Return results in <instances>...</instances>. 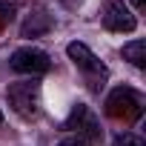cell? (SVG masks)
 Returning <instances> with one entry per match:
<instances>
[{
    "label": "cell",
    "mask_w": 146,
    "mask_h": 146,
    "mask_svg": "<svg viewBox=\"0 0 146 146\" xmlns=\"http://www.w3.org/2000/svg\"><path fill=\"white\" fill-rule=\"evenodd\" d=\"M66 54L72 57V63H75L80 72H86L92 80H98V78L103 80V78H106V66H103V63L95 57V52H92L86 43H80V40L69 43V46H66Z\"/></svg>",
    "instance_id": "277c9868"
},
{
    "label": "cell",
    "mask_w": 146,
    "mask_h": 146,
    "mask_svg": "<svg viewBox=\"0 0 146 146\" xmlns=\"http://www.w3.org/2000/svg\"><path fill=\"white\" fill-rule=\"evenodd\" d=\"M6 100L20 117H37L40 115V83L35 80L12 83L6 89Z\"/></svg>",
    "instance_id": "6da1fadb"
},
{
    "label": "cell",
    "mask_w": 146,
    "mask_h": 146,
    "mask_svg": "<svg viewBox=\"0 0 146 146\" xmlns=\"http://www.w3.org/2000/svg\"><path fill=\"white\" fill-rule=\"evenodd\" d=\"M0 123H3V112H0Z\"/></svg>",
    "instance_id": "30bf717a"
},
{
    "label": "cell",
    "mask_w": 146,
    "mask_h": 146,
    "mask_svg": "<svg viewBox=\"0 0 146 146\" xmlns=\"http://www.w3.org/2000/svg\"><path fill=\"white\" fill-rule=\"evenodd\" d=\"M106 112L112 115V117H126V120H135V117H140V112H143V100H140V95H135L132 89H115L109 98H106Z\"/></svg>",
    "instance_id": "3957f363"
},
{
    "label": "cell",
    "mask_w": 146,
    "mask_h": 146,
    "mask_svg": "<svg viewBox=\"0 0 146 146\" xmlns=\"http://www.w3.org/2000/svg\"><path fill=\"white\" fill-rule=\"evenodd\" d=\"M9 66L17 72V75H43V72H49L52 60L43 49H35V46H23L17 49L12 57H9Z\"/></svg>",
    "instance_id": "7a4b0ae2"
},
{
    "label": "cell",
    "mask_w": 146,
    "mask_h": 146,
    "mask_svg": "<svg viewBox=\"0 0 146 146\" xmlns=\"http://www.w3.org/2000/svg\"><path fill=\"white\" fill-rule=\"evenodd\" d=\"M103 26L109 32H135L137 17L132 15V9L123 3V0H112L106 6V15H103Z\"/></svg>",
    "instance_id": "5b68a950"
},
{
    "label": "cell",
    "mask_w": 146,
    "mask_h": 146,
    "mask_svg": "<svg viewBox=\"0 0 146 146\" xmlns=\"http://www.w3.org/2000/svg\"><path fill=\"white\" fill-rule=\"evenodd\" d=\"M123 60H129L135 69H146V40H129L123 46Z\"/></svg>",
    "instance_id": "8992f818"
},
{
    "label": "cell",
    "mask_w": 146,
    "mask_h": 146,
    "mask_svg": "<svg viewBox=\"0 0 146 146\" xmlns=\"http://www.w3.org/2000/svg\"><path fill=\"white\" fill-rule=\"evenodd\" d=\"M132 3H135V9H137V12H143V9H146V0H132Z\"/></svg>",
    "instance_id": "9c48e42d"
},
{
    "label": "cell",
    "mask_w": 146,
    "mask_h": 146,
    "mask_svg": "<svg viewBox=\"0 0 146 146\" xmlns=\"http://www.w3.org/2000/svg\"><path fill=\"white\" fill-rule=\"evenodd\" d=\"M115 146H146L137 135H132V132H123V135H117L115 137Z\"/></svg>",
    "instance_id": "52a82bcc"
},
{
    "label": "cell",
    "mask_w": 146,
    "mask_h": 146,
    "mask_svg": "<svg viewBox=\"0 0 146 146\" xmlns=\"http://www.w3.org/2000/svg\"><path fill=\"white\" fill-rule=\"evenodd\" d=\"M57 146H86V143H83L80 137H66V140H60Z\"/></svg>",
    "instance_id": "ba28073f"
}]
</instances>
